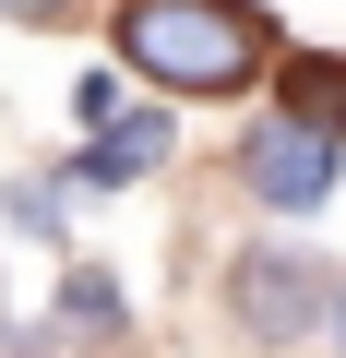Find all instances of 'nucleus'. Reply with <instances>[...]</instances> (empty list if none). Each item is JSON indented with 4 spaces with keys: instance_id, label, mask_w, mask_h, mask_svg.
<instances>
[{
    "instance_id": "nucleus-1",
    "label": "nucleus",
    "mask_w": 346,
    "mask_h": 358,
    "mask_svg": "<svg viewBox=\"0 0 346 358\" xmlns=\"http://www.w3.org/2000/svg\"><path fill=\"white\" fill-rule=\"evenodd\" d=\"M120 60L167 96H227L263 72V13H239V0H131Z\"/></svg>"
},
{
    "instance_id": "nucleus-7",
    "label": "nucleus",
    "mask_w": 346,
    "mask_h": 358,
    "mask_svg": "<svg viewBox=\"0 0 346 358\" xmlns=\"http://www.w3.org/2000/svg\"><path fill=\"white\" fill-rule=\"evenodd\" d=\"M0 215H13L24 239H60V215H72V203H60V179H13V192H0Z\"/></svg>"
},
{
    "instance_id": "nucleus-11",
    "label": "nucleus",
    "mask_w": 346,
    "mask_h": 358,
    "mask_svg": "<svg viewBox=\"0 0 346 358\" xmlns=\"http://www.w3.org/2000/svg\"><path fill=\"white\" fill-rule=\"evenodd\" d=\"M0 346H13V310H0Z\"/></svg>"
},
{
    "instance_id": "nucleus-4",
    "label": "nucleus",
    "mask_w": 346,
    "mask_h": 358,
    "mask_svg": "<svg viewBox=\"0 0 346 358\" xmlns=\"http://www.w3.org/2000/svg\"><path fill=\"white\" fill-rule=\"evenodd\" d=\"M167 143H180V120H167V108H131V120H108V131L84 143V167H72V179H84V192H120V179H143Z\"/></svg>"
},
{
    "instance_id": "nucleus-5",
    "label": "nucleus",
    "mask_w": 346,
    "mask_h": 358,
    "mask_svg": "<svg viewBox=\"0 0 346 358\" xmlns=\"http://www.w3.org/2000/svg\"><path fill=\"white\" fill-rule=\"evenodd\" d=\"M60 334H96V346H120V334H131V299H120V275H96V263H84V275H60V310L36 322V346H60Z\"/></svg>"
},
{
    "instance_id": "nucleus-9",
    "label": "nucleus",
    "mask_w": 346,
    "mask_h": 358,
    "mask_svg": "<svg viewBox=\"0 0 346 358\" xmlns=\"http://www.w3.org/2000/svg\"><path fill=\"white\" fill-rule=\"evenodd\" d=\"M84 0H0V24H72Z\"/></svg>"
},
{
    "instance_id": "nucleus-8",
    "label": "nucleus",
    "mask_w": 346,
    "mask_h": 358,
    "mask_svg": "<svg viewBox=\"0 0 346 358\" xmlns=\"http://www.w3.org/2000/svg\"><path fill=\"white\" fill-rule=\"evenodd\" d=\"M72 120H84V131H108V120H120V84H108V72H84V84H72Z\"/></svg>"
},
{
    "instance_id": "nucleus-2",
    "label": "nucleus",
    "mask_w": 346,
    "mask_h": 358,
    "mask_svg": "<svg viewBox=\"0 0 346 358\" xmlns=\"http://www.w3.org/2000/svg\"><path fill=\"white\" fill-rule=\"evenodd\" d=\"M239 179H251V203H275V215H322V203H334V179H346V131L275 108V120H251Z\"/></svg>"
},
{
    "instance_id": "nucleus-10",
    "label": "nucleus",
    "mask_w": 346,
    "mask_h": 358,
    "mask_svg": "<svg viewBox=\"0 0 346 358\" xmlns=\"http://www.w3.org/2000/svg\"><path fill=\"white\" fill-rule=\"evenodd\" d=\"M322 334H334V346H346V275H334V299H322Z\"/></svg>"
},
{
    "instance_id": "nucleus-3",
    "label": "nucleus",
    "mask_w": 346,
    "mask_h": 358,
    "mask_svg": "<svg viewBox=\"0 0 346 358\" xmlns=\"http://www.w3.org/2000/svg\"><path fill=\"white\" fill-rule=\"evenodd\" d=\"M322 299H334V275H322V263H298V251H239V275H227V322H239V334H263V346L322 334Z\"/></svg>"
},
{
    "instance_id": "nucleus-6",
    "label": "nucleus",
    "mask_w": 346,
    "mask_h": 358,
    "mask_svg": "<svg viewBox=\"0 0 346 358\" xmlns=\"http://www.w3.org/2000/svg\"><path fill=\"white\" fill-rule=\"evenodd\" d=\"M287 108L322 120V131H346V60H287Z\"/></svg>"
}]
</instances>
